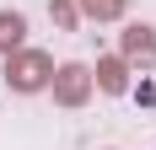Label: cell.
Listing matches in <instances>:
<instances>
[{
    "label": "cell",
    "instance_id": "3957f363",
    "mask_svg": "<svg viewBox=\"0 0 156 150\" xmlns=\"http://www.w3.org/2000/svg\"><path fill=\"white\" fill-rule=\"evenodd\" d=\"M119 43H124V64L156 70V27H151V22H129Z\"/></svg>",
    "mask_w": 156,
    "mask_h": 150
},
{
    "label": "cell",
    "instance_id": "5b68a950",
    "mask_svg": "<svg viewBox=\"0 0 156 150\" xmlns=\"http://www.w3.org/2000/svg\"><path fill=\"white\" fill-rule=\"evenodd\" d=\"M27 38V16L22 11H0V54H16Z\"/></svg>",
    "mask_w": 156,
    "mask_h": 150
},
{
    "label": "cell",
    "instance_id": "7a4b0ae2",
    "mask_svg": "<svg viewBox=\"0 0 156 150\" xmlns=\"http://www.w3.org/2000/svg\"><path fill=\"white\" fill-rule=\"evenodd\" d=\"M48 86H54V102H59V107H86V97H92L97 80H92L86 64H59Z\"/></svg>",
    "mask_w": 156,
    "mask_h": 150
},
{
    "label": "cell",
    "instance_id": "52a82bcc",
    "mask_svg": "<svg viewBox=\"0 0 156 150\" xmlns=\"http://www.w3.org/2000/svg\"><path fill=\"white\" fill-rule=\"evenodd\" d=\"M48 16H54V27H65V32H70V27H76V0H54V5H48Z\"/></svg>",
    "mask_w": 156,
    "mask_h": 150
},
{
    "label": "cell",
    "instance_id": "6da1fadb",
    "mask_svg": "<svg viewBox=\"0 0 156 150\" xmlns=\"http://www.w3.org/2000/svg\"><path fill=\"white\" fill-rule=\"evenodd\" d=\"M48 80H54V59H48L43 48H16V54H5V86L11 91L32 97V91H43Z\"/></svg>",
    "mask_w": 156,
    "mask_h": 150
},
{
    "label": "cell",
    "instance_id": "8992f818",
    "mask_svg": "<svg viewBox=\"0 0 156 150\" xmlns=\"http://www.w3.org/2000/svg\"><path fill=\"white\" fill-rule=\"evenodd\" d=\"M81 16H92V22H119L124 16V0H76Z\"/></svg>",
    "mask_w": 156,
    "mask_h": 150
},
{
    "label": "cell",
    "instance_id": "277c9868",
    "mask_svg": "<svg viewBox=\"0 0 156 150\" xmlns=\"http://www.w3.org/2000/svg\"><path fill=\"white\" fill-rule=\"evenodd\" d=\"M97 91H108V97H119V91L129 86V64L119 59V54H108V59H97Z\"/></svg>",
    "mask_w": 156,
    "mask_h": 150
}]
</instances>
